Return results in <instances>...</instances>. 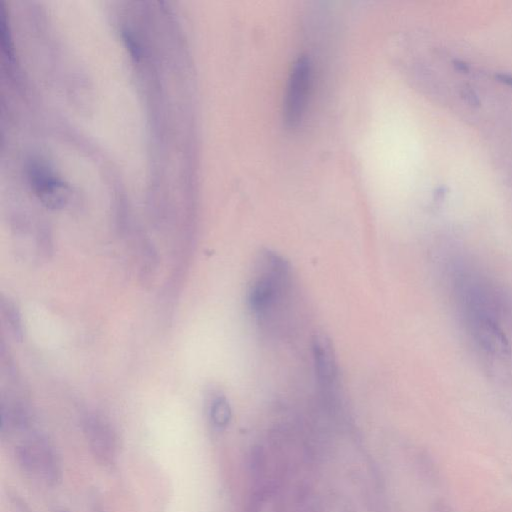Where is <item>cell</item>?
I'll return each mask as SVG.
<instances>
[{
  "mask_svg": "<svg viewBox=\"0 0 512 512\" xmlns=\"http://www.w3.org/2000/svg\"><path fill=\"white\" fill-rule=\"evenodd\" d=\"M313 353L316 377L328 397H335L338 385V366L333 343L323 333L314 335Z\"/></svg>",
  "mask_w": 512,
  "mask_h": 512,
  "instance_id": "obj_6",
  "label": "cell"
},
{
  "mask_svg": "<svg viewBox=\"0 0 512 512\" xmlns=\"http://www.w3.org/2000/svg\"><path fill=\"white\" fill-rule=\"evenodd\" d=\"M289 286L291 269L288 262L274 252H266L249 286V309L257 318H266L283 303Z\"/></svg>",
  "mask_w": 512,
  "mask_h": 512,
  "instance_id": "obj_1",
  "label": "cell"
},
{
  "mask_svg": "<svg viewBox=\"0 0 512 512\" xmlns=\"http://www.w3.org/2000/svg\"><path fill=\"white\" fill-rule=\"evenodd\" d=\"M498 78L501 81H503V83L509 84V85H512V76L506 75V74H501V75H498Z\"/></svg>",
  "mask_w": 512,
  "mask_h": 512,
  "instance_id": "obj_11",
  "label": "cell"
},
{
  "mask_svg": "<svg viewBox=\"0 0 512 512\" xmlns=\"http://www.w3.org/2000/svg\"><path fill=\"white\" fill-rule=\"evenodd\" d=\"M12 503H14L12 506H14V511L16 512H33L29 508L26 502L22 501L21 499L14 498Z\"/></svg>",
  "mask_w": 512,
  "mask_h": 512,
  "instance_id": "obj_10",
  "label": "cell"
},
{
  "mask_svg": "<svg viewBox=\"0 0 512 512\" xmlns=\"http://www.w3.org/2000/svg\"><path fill=\"white\" fill-rule=\"evenodd\" d=\"M83 430L89 449L98 461L105 465L115 464L120 445L110 422L95 413H88L83 418Z\"/></svg>",
  "mask_w": 512,
  "mask_h": 512,
  "instance_id": "obj_4",
  "label": "cell"
},
{
  "mask_svg": "<svg viewBox=\"0 0 512 512\" xmlns=\"http://www.w3.org/2000/svg\"><path fill=\"white\" fill-rule=\"evenodd\" d=\"M32 189L42 204L51 209H58L68 202L69 189L56 173L41 162H32L28 168Z\"/></svg>",
  "mask_w": 512,
  "mask_h": 512,
  "instance_id": "obj_5",
  "label": "cell"
},
{
  "mask_svg": "<svg viewBox=\"0 0 512 512\" xmlns=\"http://www.w3.org/2000/svg\"><path fill=\"white\" fill-rule=\"evenodd\" d=\"M1 313L14 340L17 341L23 340V323H22L21 314L19 313V309L16 305V303L11 299L2 296Z\"/></svg>",
  "mask_w": 512,
  "mask_h": 512,
  "instance_id": "obj_7",
  "label": "cell"
},
{
  "mask_svg": "<svg viewBox=\"0 0 512 512\" xmlns=\"http://www.w3.org/2000/svg\"><path fill=\"white\" fill-rule=\"evenodd\" d=\"M310 84L311 63L308 58L301 56L293 64L284 101V120L289 127L298 125L303 118Z\"/></svg>",
  "mask_w": 512,
  "mask_h": 512,
  "instance_id": "obj_3",
  "label": "cell"
},
{
  "mask_svg": "<svg viewBox=\"0 0 512 512\" xmlns=\"http://www.w3.org/2000/svg\"><path fill=\"white\" fill-rule=\"evenodd\" d=\"M16 461L27 476L44 486H56L63 479V467L56 449L46 435L29 432L16 449Z\"/></svg>",
  "mask_w": 512,
  "mask_h": 512,
  "instance_id": "obj_2",
  "label": "cell"
},
{
  "mask_svg": "<svg viewBox=\"0 0 512 512\" xmlns=\"http://www.w3.org/2000/svg\"><path fill=\"white\" fill-rule=\"evenodd\" d=\"M462 95H464V100H466L467 103H471V105H479V98H477V95L474 93V90H471V89H464V91H462Z\"/></svg>",
  "mask_w": 512,
  "mask_h": 512,
  "instance_id": "obj_9",
  "label": "cell"
},
{
  "mask_svg": "<svg viewBox=\"0 0 512 512\" xmlns=\"http://www.w3.org/2000/svg\"><path fill=\"white\" fill-rule=\"evenodd\" d=\"M231 408L226 398L219 397L215 398L210 405V419L217 429H225L231 420Z\"/></svg>",
  "mask_w": 512,
  "mask_h": 512,
  "instance_id": "obj_8",
  "label": "cell"
},
{
  "mask_svg": "<svg viewBox=\"0 0 512 512\" xmlns=\"http://www.w3.org/2000/svg\"><path fill=\"white\" fill-rule=\"evenodd\" d=\"M455 68L459 69V70L467 71V68L466 66H465V63H460V61H455Z\"/></svg>",
  "mask_w": 512,
  "mask_h": 512,
  "instance_id": "obj_12",
  "label": "cell"
}]
</instances>
